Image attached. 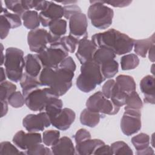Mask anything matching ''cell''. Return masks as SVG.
Returning a JSON list of instances; mask_svg holds the SVG:
<instances>
[{"instance_id": "cell-1", "label": "cell", "mask_w": 155, "mask_h": 155, "mask_svg": "<svg viewBox=\"0 0 155 155\" xmlns=\"http://www.w3.org/2000/svg\"><path fill=\"white\" fill-rule=\"evenodd\" d=\"M91 41L97 48H110L117 55L130 53L134 44L133 38L114 28L94 34L91 37Z\"/></svg>"}, {"instance_id": "cell-2", "label": "cell", "mask_w": 155, "mask_h": 155, "mask_svg": "<svg viewBox=\"0 0 155 155\" xmlns=\"http://www.w3.org/2000/svg\"><path fill=\"white\" fill-rule=\"evenodd\" d=\"M74 72L61 68L43 67L38 79L41 86L51 88L59 97L64 95L71 87Z\"/></svg>"}, {"instance_id": "cell-3", "label": "cell", "mask_w": 155, "mask_h": 155, "mask_svg": "<svg viewBox=\"0 0 155 155\" xmlns=\"http://www.w3.org/2000/svg\"><path fill=\"white\" fill-rule=\"evenodd\" d=\"M105 80L100 65L91 60L81 64V74L76 79V85L81 91L89 93Z\"/></svg>"}, {"instance_id": "cell-4", "label": "cell", "mask_w": 155, "mask_h": 155, "mask_svg": "<svg viewBox=\"0 0 155 155\" xmlns=\"http://www.w3.org/2000/svg\"><path fill=\"white\" fill-rule=\"evenodd\" d=\"M4 64L7 78L14 82H19L25 65L24 51L15 47L7 48L5 50Z\"/></svg>"}, {"instance_id": "cell-5", "label": "cell", "mask_w": 155, "mask_h": 155, "mask_svg": "<svg viewBox=\"0 0 155 155\" xmlns=\"http://www.w3.org/2000/svg\"><path fill=\"white\" fill-rule=\"evenodd\" d=\"M90 3L87 15L91 24L101 30L108 28L113 22V10L107 6L104 1H90Z\"/></svg>"}, {"instance_id": "cell-6", "label": "cell", "mask_w": 155, "mask_h": 155, "mask_svg": "<svg viewBox=\"0 0 155 155\" xmlns=\"http://www.w3.org/2000/svg\"><path fill=\"white\" fill-rule=\"evenodd\" d=\"M53 97H59V96L50 87L38 88L25 97V104L33 111H42L45 110L47 103Z\"/></svg>"}, {"instance_id": "cell-7", "label": "cell", "mask_w": 155, "mask_h": 155, "mask_svg": "<svg viewBox=\"0 0 155 155\" xmlns=\"http://www.w3.org/2000/svg\"><path fill=\"white\" fill-rule=\"evenodd\" d=\"M37 55L43 67L57 68L61 61L68 56V52L59 42L56 45H49Z\"/></svg>"}, {"instance_id": "cell-8", "label": "cell", "mask_w": 155, "mask_h": 155, "mask_svg": "<svg viewBox=\"0 0 155 155\" xmlns=\"http://www.w3.org/2000/svg\"><path fill=\"white\" fill-rule=\"evenodd\" d=\"M86 107L90 111L108 115H114L120 110V107L106 98L100 91L94 93L88 97L86 102Z\"/></svg>"}, {"instance_id": "cell-9", "label": "cell", "mask_w": 155, "mask_h": 155, "mask_svg": "<svg viewBox=\"0 0 155 155\" xmlns=\"http://www.w3.org/2000/svg\"><path fill=\"white\" fill-rule=\"evenodd\" d=\"M142 127L140 110H125L120 120V129L127 136L137 133Z\"/></svg>"}, {"instance_id": "cell-10", "label": "cell", "mask_w": 155, "mask_h": 155, "mask_svg": "<svg viewBox=\"0 0 155 155\" xmlns=\"http://www.w3.org/2000/svg\"><path fill=\"white\" fill-rule=\"evenodd\" d=\"M88 21L86 15L78 12L73 15L69 19V35L78 41L88 37Z\"/></svg>"}, {"instance_id": "cell-11", "label": "cell", "mask_w": 155, "mask_h": 155, "mask_svg": "<svg viewBox=\"0 0 155 155\" xmlns=\"http://www.w3.org/2000/svg\"><path fill=\"white\" fill-rule=\"evenodd\" d=\"M24 127L28 132H39L51 125L50 119L47 113L40 112L36 114H29L22 120Z\"/></svg>"}, {"instance_id": "cell-12", "label": "cell", "mask_w": 155, "mask_h": 155, "mask_svg": "<svg viewBox=\"0 0 155 155\" xmlns=\"http://www.w3.org/2000/svg\"><path fill=\"white\" fill-rule=\"evenodd\" d=\"M27 42L30 50L37 54L47 48L48 44V31L44 28L30 30L27 35Z\"/></svg>"}, {"instance_id": "cell-13", "label": "cell", "mask_w": 155, "mask_h": 155, "mask_svg": "<svg viewBox=\"0 0 155 155\" xmlns=\"http://www.w3.org/2000/svg\"><path fill=\"white\" fill-rule=\"evenodd\" d=\"M12 140L17 147L26 151L35 145L41 143L42 142V138L41 134L38 132L26 133L23 130H20L15 133Z\"/></svg>"}, {"instance_id": "cell-14", "label": "cell", "mask_w": 155, "mask_h": 155, "mask_svg": "<svg viewBox=\"0 0 155 155\" xmlns=\"http://www.w3.org/2000/svg\"><path fill=\"white\" fill-rule=\"evenodd\" d=\"M64 16V7L53 1H48L46 8L39 14V18L42 25L48 27L54 20L62 19Z\"/></svg>"}, {"instance_id": "cell-15", "label": "cell", "mask_w": 155, "mask_h": 155, "mask_svg": "<svg viewBox=\"0 0 155 155\" xmlns=\"http://www.w3.org/2000/svg\"><path fill=\"white\" fill-rule=\"evenodd\" d=\"M76 118L74 111L68 108H62L54 117L50 119L51 124L59 130H68Z\"/></svg>"}, {"instance_id": "cell-16", "label": "cell", "mask_w": 155, "mask_h": 155, "mask_svg": "<svg viewBox=\"0 0 155 155\" xmlns=\"http://www.w3.org/2000/svg\"><path fill=\"white\" fill-rule=\"evenodd\" d=\"M97 47L91 40L84 38L79 40L76 56L81 64L93 60V55Z\"/></svg>"}, {"instance_id": "cell-17", "label": "cell", "mask_w": 155, "mask_h": 155, "mask_svg": "<svg viewBox=\"0 0 155 155\" xmlns=\"http://www.w3.org/2000/svg\"><path fill=\"white\" fill-rule=\"evenodd\" d=\"M154 77L152 75L144 76L140 82V89L144 95L143 101L146 104H154Z\"/></svg>"}, {"instance_id": "cell-18", "label": "cell", "mask_w": 155, "mask_h": 155, "mask_svg": "<svg viewBox=\"0 0 155 155\" xmlns=\"http://www.w3.org/2000/svg\"><path fill=\"white\" fill-rule=\"evenodd\" d=\"M67 21L62 19L53 21L49 27V40L51 43H56L60 41L67 31Z\"/></svg>"}, {"instance_id": "cell-19", "label": "cell", "mask_w": 155, "mask_h": 155, "mask_svg": "<svg viewBox=\"0 0 155 155\" xmlns=\"http://www.w3.org/2000/svg\"><path fill=\"white\" fill-rule=\"evenodd\" d=\"M53 154H75V148L70 138L63 136L51 147Z\"/></svg>"}, {"instance_id": "cell-20", "label": "cell", "mask_w": 155, "mask_h": 155, "mask_svg": "<svg viewBox=\"0 0 155 155\" xmlns=\"http://www.w3.org/2000/svg\"><path fill=\"white\" fill-rule=\"evenodd\" d=\"M24 60L25 72L30 76L38 78L42 66L37 54H28L24 57Z\"/></svg>"}, {"instance_id": "cell-21", "label": "cell", "mask_w": 155, "mask_h": 155, "mask_svg": "<svg viewBox=\"0 0 155 155\" xmlns=\"http://www.w3.org/2000/svg\"><path fill=\"white\" fill-rule=\"evenodd\" d=\"M105 144L104 142L99 139H89L76 144V150L78 154H93L96 149Z\"/></svg>"}, {"instance_id": "cell-22", "label": "cell", "mask_w": 155, "mask_h": 155, "mask_svg": "<svg viewBox=\"0 0 155 155\" xmlns=\"http://www.w3.org/2000/svg\"><path fill=\"white\" fill-rule=\"evenodd\" d=\"M4 3L7 9L19 15L21 18L25 12L32 9L31 0H10L4 1Z\"/></svg>"}, {"instance_id": "cell-23", "label": "cell", "mask_w": 155, "mask_h": 155, "mask_svg": "<svg viewBox=\"0 0 155 155\" xmlns=\"http://www.w3.org/2000/svg\"><path fill=\"white\" fill-rule=\"evenodd\" d=\"M19 82L22 88V93L25 97L29 93L38 88H39L41 86L38 78L30 76L25 72L23 73Z\"/></svg>"}, {"instance_id": "cell-24", "label": "cell", "mask_w": 155, "mask_h": 155, "mask_svg": "<svg viewBox=\"0 0 155 155\" xmlns=\"http://www.w3.org/2000/svg\"><path fill=\"white\" fill-rule=\"evenodd\" d=\"M155 44L154 33L150 37L143 39H134V51L136 55L145 58L150 47Z\"/></svg>"}, {"instance_id": "cell-25", "label": "cell", "mask_w": 155, "mask_h": 155, "mask_svg": "<svg viewBox=\"0 0 155 155\" xmlns=\"http://www.w3.org/2000/svg\"><path fill=\"white\" fill-rule=\"evenodd\" d=\"M115 83L122 91L127 94L136 91V82L133 78L131 76L120 74L116 77Z\"/></svg>"}, {"instance_id": "cell-26", "label": "cell", "mask_w": 155, "mask_h": 155, "mask_svg": "<svg viewBox=\"0 0 155 155\" xmlns=\"http://www.w3.org/2000/svg\"><path fill=\"white\" fill-rule=\"evenodd\" d=\"M79 119L82 125L93 128L99 124L101 119V114L99 113L90 111L86 108L81 113Z\"/></svg>"}, {"instance_id": "cell-27", "label": "cell", "mask_w": 155, "mask_h": 155, "mask_svg": "<svg viewBox=\"0 0 155 155\" xmlns=\"http://www.w3.org/2000/svg\"><path fill=\"white\" fill-rule=\"evenodd\" d=\"M23 20V25L30 30L36 29L40 25L39 14L36 10H28L21 17Z\"/></svg>"}, {"instance_id": "cell-28", "label": "cell", "mask_w": 155, "mask_h": 155, "mask_svg": "<svg viewBox=\"0 0 155 155\" xmlns=\"http://www.w3.org/2000/svg\"><path fill=\"white\" fill-rule=\"evenodd\" d=\"M116 55V54L114 53V52L110 48L99 47L96 50L93 55V60L96 63L101 65L105 62L114 59Z\"/></svg>"}, {"instance_id": "cell-29", "label": "cell", "mask_w": 155, "mask_h": 155, "mask_svg": "<svg viewBox=\"0 0 155 155\" xmlns=\"http://www.w3.org/2000/svg\"><path fill=\"white\" fill-rule=\"evenodd\" d=\"M142 107L143 102H142L139 95L136 91H134L127 95L124 107L125 110H140Z\"/></svg>"}, {"instance_id": "cell-30", "label": "cell", "mask_w": 155, "mask_h": 155, "mask_svg": "<svg viewBox=\"0 0 155 155\" xmlns=\"http://www.w3.org/2000/svg\"><path fill=\"white\" fill-rule=\"evenodd\" d=\"M101 72L105 79H110L114 77L118 72L119 64L114 60H111L100 65Z\"/></svg>"}, {"instance_id": "cell-31", "label": "cell", "mask_w": 155, "mask_h": 155, "mask_svg": "<svg viewBox=\"0 0 155 155\" xmlns=\"http://www.w3.org/2000/svg\"><path fill=\"white\" fill-rule=\"evenodd\" d=\"M139 64V59L136 54L130 53L123 56L120 59V66L122 70H130L136 68Z\"/></svg>"}, {"instance_id": "cell-32", "label": "cell", "mask_w": 155, "mask_h": 155, "mask_svg": "<svg viewBox=\"0 0 155 155\" xmlns=\"http://www.w3.org/2000/svg\"><path fill=\"white\" fill-rule=\"evenodd\" d=\"M63 103L61 99L59 97H53L50 99L47 103L45 111L48 115L50 119L54 117L62 109Z\"/></svg>"}, {"instance_id": "cell-33", "label": "cell", "mask_w": 155, "mask_h": 155, "mask_svg": "<svg viewBox=\"0 0 155 155\" xmlns=\"http://www.w3.org/2000/svg\"><path fill=\"white\" fill-rule=\"evenodd\" d=\"M150 142V138L148 134L140 133L131 138V143L135 149L142 150L149 146Z\"/></svg>"}, {"instance_id": "cell-34", "label": "cell", "mask_w": 155, "mask_h": 155, "mask_svg": "<svg viewBox=\"0 0 155 155\" xmlns=\"http://www.w3.org/2000/svg\"><path fill=\"white\" fill-rule=\"evenodd\" d=\"M128 94L122 91L116 85V83L113 88L110 99L111 102L116 106L120 107L125 105L126 97Z\"/></svg>"}, {"instance_id": "cell-35", "label": "cell", "mask_w": 155, "mask_h": 155, "mask_svg": "<svg viewBox=\"0 0 155 155\" xmlns=\"http://www.w3.org/2000/svg\"><path fill=\"white\" fill-rule=\"evenodd\" d=\"M113 154L133 155V152L129 145L123 141H116L110 145Z\"/></svg>"}, {"instance_id": "cell-36", "label": "cell", "mask_w": 155, "mask_h": 155, "mask_svg": "<svg viewBox=\"0 0 155 155\" xmlns=\"http://www.w3.org/2000/svg\"><path fill=\"white\" fill-rule=\"evenodd\" d=\"M79 41L77 39L74 37L68 36H63L61 37L59 43L62 48L65 50L67 52L73 53L75 51L76 47L78 45Z\"/></svg>"}, {"instance_id": "cell-37", "label": "cell", "mask_w": 155, "mask_h": 155, "mask_svg": "<svg viewBox=\"0 0 155 155\" xmlns=\"http://www.w3.org/2000/svg\"><path fill=\"white\" fill-rule=\"evenodd\" d=\"M16 90V86L12 82L5 81L0 84L1 101H7L8 97Z\"/></svg>"}, {"instance_id": "cell-38", "label": "cell", "mask_w": 155, "mask_h": 155, "mask_svg": "<svg viewBox=\"0 0 155 155\" xmlns=\"http://www.w3.org/2000/svg\"><path fill=\"white\" fill-rule=\"evenodd\" d=\"M42 135V142L47 147H51L60 138V132L58 130H46Z\"/></svg>"}, {"instance_id": "cell-39", "label": "cell", "mask_w": 155, "mask_h": 155, "mask_svg": "<svg viewBox=\"0 0 155 155\" xmlns=\"http://www.w3.org/2000/svg\"><path fill=\"white\" fill-rule=\"evenodd\" d=\"M8 104H10L12 107L18 108L22 107L25 102V97L22 93L18 91L13 93L7 99Z\"/></svg>"}, {"instance_id": "cell-40", "label": "cell", "mask_w": 155, "mask_h": 155, "mask_svg": "<svg viewBox=\"0 0 155 155\" xmlns=\"http://www.w3.org/2000/svg\"><path fill=\"white\" fill-rule=\"evenodd\" d=\"M1 15H4L5 18L7 19L10 24L12 28H15L21 25L22 21L21 19V17L15 13H11L8 12L6 8H4L2 7V5L1 10Z\"/></svg>"}, {"instance_id": "cell-41", "label": "cell", "mask_w": 155, "mask_h": 155, "mask_svg": "<svg viewBox=\"0 0 155 155\" xmlns=\"http://www.w3.org/2000/svg\"><path fill=\"white\" fill-rule=\"evenodd\" d=\"M0 154H25V152L20 151L14 145L8 141H4L0 143Z\"/></svg>"}, {"instance_id": "cell-42", "label": "cell", "mask_w": 155, "mask_h": 155, "mask_svg": "<svg viewBox=\"0 0 155 155\" xmlns=\"http://www.w3.org/2000/svg\"><path fill=\"white\" fill-rule=\"evenodd\" d=\"M27 155H51L53 154L51 150L45 147L44 145L38 143L31 148L27 150L25 152Z\"/></svg>"}, {"instance_id": "cell-43", "label": "cell", "mask_w": 155, "mask_h": 155, "mask_svg": "<svg viewBox=\"0 0 155 155\" xmlns=\"http://www.w3.org/2000/svg\"><path fill=\"white\" fill-rule=\"evenodd\" d=\"M0 18V37L1 39H4L7 36L10 29L12 28L10 23L4 15H1Z\"/></svg>"}, {"instance_id": "cell-44", "label": "cell", "mask_w": 155, "mask_h": 155, "mask_svg": "<svg viewBox=\"0 0 155 155\" xmlns=\"http://www.w3.org/2000/svg\"><path fill=\"white\" fill-rule=\"evenodd\" d=\"M74 139L76 144L85 140L91 139V134L86 129L81 128L78 130L74 135Z\"/></svg>"}, {"instance_id": "cell-45", "label": "cell", "mask_w": 155, "mask_h": 155, "mask_svg": "<svg viewBox=\"0 0 155 155\" xmlns=\"http://www.w3.org/2000/svg\"><path fill=\"white\" fill-rule=\"evenodd\" d=\"M64 7V17L67 19L76 13L81 12V8L76 4H69L65 5Z\"/></svg>"}, {"instance_id": "cell-46", "label": "cell", "mask_w": 155, "mask_h": 155, "mask_svg": "<svg viewBox=\"0 0 155 155\" xmlns=\"http://www.w3.org/2000/svg\"><path fill=\"white\" fill-rule=\"evenodd\" d=\"M59 67L74 72L76 65L73 58L71 56H67L61 61Z\"/></svg>"}, {"instance_id": "cell-47", "label": "cell", "mask_w": 155, "mask_h": 155, "mask_svg": "<svg viewBox=\"0 0 155 155\" xmlns=\"http://www.w3.org/2000/svg\"><path fill=\"white\" fill-rule=\"evenodd\" d=\"M115 84V81L113 79L107 81L102 87V93L103 95L107 99H110L111 94Z\"/></svg>"}, {"instance_id": "cell-48", "label": "cell", "mask_w": 155, "mask_h": 155, "mask_svg": "<svg viewBox=\"0 0 155 155\" xmlns=\"http://www.w3.org/2000/svg\"><path fill=\"white\" fill-rule=\"evenodd\" d=\"M94 155H112L113 154L111 147L108 145L104 144L98 147L94 151Z\"/></svg>"}, {"instance_id": "cell-49", "label": "cell", "mask_w": 155, "mask_h": 155, "mask_svg": "<svg viewBox=\"0 0 155 155\" xmlns=\"http://www.w3.org/2000/svg\"><path fill=\"white\" fill-rule=\"evenodd\" d=\"M131 2V1H109L104 2V4H109L114 7H125L128 6Z\"/></svg>"}, {"instance_id": "cell-50", "label": "cell", "mask_w": 155, "mask_h": 155, "mask_svg": "<svg viewBox=\"0 0 155 155\" xmlns=\"http://www.w3.org/2000/svg\"><path fill=\"white\" fill-rule=\"evenodd\" d=\"M48 4L47 1H32L31 7L36 11H43L47 7Z\"/></svg>"}, {"instance_id": "cell-51", "label": "cell", "mask_w": 155, "mask_h": 155, "mask_svg": "<svg viewBox=\"0 0 155 155\" xmlns=\"http://www.w3.org/2000/svg\"><path fill=\"white\" fill-rule=\"evenodd\" d=\"M154 153L153 148L149 146L142 150H138L136 151V154L138 155H151L154 154Z\"/></svg>"}, {"instance_id": "cell-52", "label": "cell", "mask_w": 155, "mask_h": 155, "mask_svg": "<svg viewBox=\"0 0 155 155\" xmlns=\"http://www.w3.org/2000/svg\"><path fill=\"white\" fill-rule=\"evenodd\" d=\"M1 117L5 116L8 112V102L7 101H1Z\"/></svg>"}, {"instance_id": "cell-53", "label": "cell", "mask_w": 155, "mask_h": 155, "mask_svg": "<svg viewBox=\"0 0 155 155\" xmlns=\"http://www.w3.org/2000/svg\"><path fill=\"white\" fill-rule=\"evenodd\" d=\"M148 58L152 62H154V44L148 50Z\"/></svg>"}, {"instance_id": "cell-54", "label": "cell", "mask_w": 155, "mask_h": 155, "mask_svg": "<svg viewBox=\"0 0 155 155\" xmlns=\"http://www.w3.org/2000/svg\"><path fill=\"white\" fill-rule=\"evenodd\" d=\"M6 78L7 77L5 69H4L3 67H1V82L6 81Z\"/></svg>"}, {"instance_id": "cell-55", "label": "cell", "mask_w": 155, "mask_h": 155, "mask_svg": "<svg viewBox=\"0 0 155 155\" xmlns=\"http://www.w3.org/2000/svg\"><path fill=\"white\" fill-rule=\"evenodd\" d=\"M1 65H2L3 64H4V61H5V55L4 56V53H3V50H4V47L2 44H1Z\"/></svg>"}]
</instances>
